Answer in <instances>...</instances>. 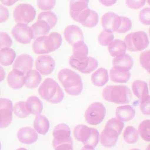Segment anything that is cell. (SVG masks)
I'll use <instances>...</instances> for the list:
<instances>
[{"instance_id": "obj_1", "label": "cell", "mask_w": 150, "mask_h": 150, "mask_svg": "<svg viewBox=\"0 0 150 150\" xmlns=\"http://www.w3.org/2000/svg\"><path fill=\"white\" fill-rule=\"evenodd\" d=\"M58 78L67 93L72 96L79 95L83 90V83L78 73L69 69L61 70Z\"/></svg>"}, {"instance_id": "obj_2", "label": "cell", "mask_w": 150, "mask_h": 150, "mask_svg": "<svg viewBox=\"0 0 150 150\" xmlns=\"http://www.w3.org/2000/svg\"><path fill=\"white\" fill-rule=\"evenodd\" d=\"M62 42L61 34L53 32L48 36H42L36 39L32 45V49L34 53L37 54H49L59 49Z\"/></svg>"}, {"instance_id": "obj_3", "label": "cell", "mask_w": 150, "mask_h": 150, "mask_svg": "<svg viewBox=\"0 0 150 150\" xmlns=\"http://www.w3.org/2000/svg\"><path fill=\"white\" fill-rule=\"evenodd\" d=\"M38 92L43 99L53 104L59 103L64 97L61 87L52 78L46 79L39 87Z\"/></svg>"}, {"instance_id": "obj_4", "label": "cell", "mask_w": 150, "mask_h": 150, "mask_svg": "<svg viewBox=\"0 0 150 150\" xmlns=\"http://www.w3.org/2000/svg\"><path fill=\"white\" fill-rule=\"evenodd\" d=\"M102 97L108 102L117 104L130 103L132 94L129 88L125 86H109L104 88Z\"/></svg>"}, {"instance_id": "obj_5", "label": "cell", "mask_w": 150, "mask_h": 150, "mask_svg": "<svg viewBox=\"0 0 150 150\" xmlns=\"http://www.w3.org/2000/svg\"><path fill=\"white\" fill-rule=\"evenodd\" d=\"M73 133L76 140L83 142L84 145H89L95 147L99 142V132L95 128L80 125L75 126Z\"/></svg>"}, {"instance_id": "obj_6", "label": "cell", "mask_w": 150, "mask_h": 150, "mask_svg": "<svg viewBox=\"0 0 150 150\" xmlns=\"http://www.w3.org/2000/svg\"><path fill=\"white\" fill-rule=\"evenodd\" d=\"M124 42L126 45L127 50L131 52L142 51L149 45L148 36L143 31L129 34L125 37Z\"/></svg>"}, {"instance_id": "obj_7", "label": "cell", "mask_w": 150, "mask_h": 150, "mask_svg": "<svg viewBox=\"0 0 150 150\" xmlns=\"http://www.w3.org/2000/svg\"><path fill=\"white\" fill-rule=\"evenodd\" d=\"M106 114L105 106L101 103L95 102L87 109L85 113V119L89 124L96 125L103 121Z\"/></svg>"}, {"instance_id": "obj_8", "label": "cell", "mask_w": 150, "mask_h": 150, "mask_svg": "<svg viewBox=\"0 0 150 150\" xmlns=\"http://www.w3.org/2000/svg\"><path fill=\"white\" fill-rule=\"evenodd\" d=\"M36 15L34 8L28 4H20L16 7L14 11V18L17 23L28 24L33 21Z\"/></svg>"}, {"instance_id": "obj_9", "label": "cell", "mask_w": 150, "mask_h": 150, "mask_svg": "<svg viewBox=\"0 0 150 150\" xmlns=\"http://www.w3.org/2000/svg\"><path fill=\"white\" fill-rule=\"evenodd\" d=\"M69 64L74 69L84 74L91 73L97 69L98 66L97 61L91 57H88L83 60H78L71 56Z\"/></svg>"}, {"instance_id": "obj_10", "label": "cell", "mask_w": 150, "mask_h": 150, "mask_svg": "<svg viewBox=\"0 0 150 150\" xmlns=\"http://www.w3.org/2000/svg\"><path fill=\"white\" fill-rule=\"evenodd\" d=\"M12 103L7 98H0V128L8 127L12 120Z\"/></svg>"}, {"instance_id": "obj_11", "label": "cell", "mask_w": 150, "mask_h": 150, "mask_svg": "<svg viewBox=\"0 0 150 150\" xmlns=\"http://www.w3.org/2000/svg\"><path fill=\"white\" fill-rule=\"evenodd\" d=\"M11 33L14 38L19 43L28 44L33 39L30 28L25 23L16 24L12 28Z\"/></svg>"}, {"instance_id": "obj_12", "label": "cell", "mask_w": 150, "mask_h": 150, "mask_svg": "<svg viewBox=\"0 0 150 150\" xmlns=\"http://www.w3.org/2000/svg\"><path fill=\"white\" fill-rule=\"evenodd\" d=\"M55 60L49 55H42L35 61L36 69L41 75L47 76L53 72L55 67Z\"/></svg>"}, {"instance_id": "obj_13", "label": "cell", "mask_w": 150, "mask_h": 150, "mask_svg": "<svg viewBox=\"0 0 150 150\" xmlns=\"http://www.w3.org/2000/svg\"><path fill=\"white\" fill-rule=\"evenodd\" d=\"M121 16L113 12H108L103 15L101 23L104 30L116 32L121 24Z\"/></svg>"}, {"instance_id": "obj_14", "label": "cell", "mask_w": 150, "mask_h": 150, "mask_svg": "<svg viewBox=\"0 0 150 150\" xmlns=\"http://www.w3.org/2000/svg\"><path fill=\"white\" fill-rule=\"evenodd\" d=\"M34 64V59L28 54H22L17 57L13 65V69L26 74L32 70Z\"/></svg>"}, {"instance_id": "obj_15", "label": "cell", "mask_w": 150, "mask_h": 150, "mask_svg": "<svg viewBox=\"0 0 150 150\" xmlns=\"http://www.w3.org/2000/svg\"><path fill=\"white\" fill-rule=\"evenodd\" d=\"M119 134L115 129L105 126L100 135V142L106 147H111L116 145Z\"/></svg>"}, {"instance_id": "obj_16", "label": "cell", "mask_w": 150, "mask_h": 150, "mask_svg": "<svg viewBox=\"0 0 150 150\" xmlns=\"http://www.w3.org/2000/svg\"><path fill=\"white\" fill-rule=\"evenodd\" d=\"M64 35L67 42L71 45L79 41H84L83 32L79 27L76 25L67 26L64 31Z\"/></svg>"}, {"instance_id": "obj_17", "label": "cell", "mask_w": 150, "mask_h": 150, "mask_svg": "<svg viewBox=\"0 0 150 150\" xmlns=\"http://www.w3.org/2000/svg\"><path fill=\"white\" fill-rule=\"evenodd\" d=\"M70 134L71 131L68 125L64 123L58 125L53 130V145L70 139H71Z\"/></svg>"}, {"instance_id": "obj_18", "label": "cell", "mask_w": 150, "mask_h": 150, "mask_svg": "<svg viewBox=\"0 0 150 150\" xmlns=\"http://www.w3.org/2000/svg\"><path fill=\"white\" fill-rule=\"evenodd\" d=\"M17 137L21 143L30 145L37 141L39 135L33 128L25 127L19 129L18 132Z\"/></svg>"}, {"instance_id": "obj_19", "label": "cell", "mask_w": 150, "mask_h": 150, "mask_svg": "<svg viewBox=\"0 0 150 150\" xmlns=\"http://www.w3.org/2000/svg\"><path fill=\"white\" fill-rule=\"evenodd\" d=\"M134 65L132 57L128 54H124L115 57L113 60V67L123 71H129Z\"/></svg>"}, {"instance_id": "obj_20", "label": "cell", "mask_w": 150, "mask_h": 150, "mask_svg": "<svg viewBox=\"0 0 150 150\" xmlns=\"http://www.w3.org/2000/svg\"><path fill=\"white\" fill-rule=\"evenodd\" d=\"M25 74L16 69H13L8 74L7 81L10 87L14 90H18L24 84Z\"/></svg>"}, {"instance_id": "obj_21", "label": "cell", "mask_w": 150, "mask_h": 150, "mask_svg": "<svg viewBox=\"0 0 150 150\" xmlns=\"http://www.w3.org/2000/svg\"><path fill=\"white\" fill-rule=\"evenodd\" d=\"M89 0H70L69 13L74 20L77 22L81 13L88 8Z\"/></svg>"}, {"instance_id": "obj_22", "label": "cell", "mask_w": 150, "mask_h": 150, "mask_svg": "<svg viewBox=\"0 0 150 150\" xmlns=\"http://www.w3.org/2000/svg\"><path fill=\"white\" fill-rule=\"evenodd\" d=\"M30 28L34 40L42 36H46L51 29L47 23L44 20L39 19L37 22L34 23Z\"/></svg>"}, {"instance_id": "obj_23", "label": "cell", "mask_w": 150, "mask_h": 150, "mask_svg": "<svg viewBox=\"0 0 150 150\" xmlns=\"http://www.w3.org/2000/svg\"><path fill=\"white\" fill-rule=\"evenodd\" d=\"M116 118L123 122L129 121L134 117L135 111L130 105L120 106L116 109Z\"/></svg>"}, {"instance_id": "obj_24", "label": "cell", "mask_w": 150, "mask_h": 150, "mask_svg": "<svg viewBox=\"0 0 150 150\" xmlns=\"http://www.w3.org/2000/svg\"><path fill=\"white\" fill-rule=\"evenodd\" d=\"M41 81V76L39 72L35 70H31L25 75L24 85L29 89H34L40 85Z\"/></svg>"}, {"instance_id": "obj_25", "label": "cell", "mask_w": 150, "mask_h": 150, "mask_svg": "<svg viewBox=\"0 0 150 150\" xmlns=\"http://www.w3.org/2000/svg\"><path fill=\"white\" fill-rule=\"evenodd\" d=\"M26 107L29 113L34 115L40 114L43 109V104L38 97L32 96L27 99Z\"/></svg>"}, {"instance_id": "obj_26", "label": "cell", "mask_w": 150, "mask_h": 150, "mask_svg": "<svg viewBox=\"0 0 150 150\" xmlns=\"http://www.w3.org/2000/svg\"><path fill=\"white\" fill-rule=\"evenodd\" d=\"M91 81L96 86H105L109 81L108 71L104 68H100L91 75Z\"/></svg>"}, {"instance_id": "obj_27", "label": "cell", "mask_w": 150, "mask_h": 150, "mask_svg": "<svg viewBox=\"0 0 150 150\" xmlns=\"http://www.w3.org/2000/svg\"><path fill=\"white\" fill-rule=\"evenodd\" d=\"M108 50L111 56L116 57L125 54L127 47L124 41L115 39L108 45Z\"/></svg>"}, {"instance_id": "obj_28", "label": "cell", "mask_w": 150, "mask_h": 150, "mask_svg": "<svg viewBox=\"0 0 150 150\" xmlns=\"http://www.w3.org/2000/svg\"><path fill=\"white\" fill-rule=\"evenodd\" d=\"M73 46V54L71 56L78 60H83L88 57V47L84 41H79Z\"/></svg>"}, {"instance_id": "obj_29", "label": "cell", "mask_w": 150, "mask_h": 150, "mask_svg": "<svg viewBox=\"0 0 150 150\" xmlns=\"http://www.w3.org/2000/svg\"><path fill=\"white\" fill-rule=\"evenodd\" d=\"M35 130L40 134L45 135L50 128V123L48 119L44 115H37L34 123Z\"/></svg>"}, {"instance_id": "obj_30", "label": "cell", "mask_w": 150, "mask_h": 150, "mask_svg": "<svg viewBox=\"0 0 150 150\" xmlns=\"http://www.w3.org/2000/svg\"><path fill=\"white\" fill-rule=\"evenodd\" d=\"M132 88L134 95L140 100L149 95L147 84L144 81H134L132 84Z\"/></svg>"}, {"instance_id": "obj_31", "label": "cell", "mask_w": 150, "mask_h": 150, "mask_svg": "<svg viewBox=\"0 0 150 150\" xmlns=\"http://www.w3.org/2000/svg\"><path fill=\"white\" fill-rule=\"evenodd\" d=\"M16 57V52L10 47H6L0 50V64L1 65H11Z\"/></svg>"}, {"instance_id": "obj_32", "label": "cell", "mask_w": 150, "mask_h": 150, "mask_svg": "<svg viewBox=\"0 0 150 150\" xmlns=\"http://www.w3.org/2000/svg\"><path fill=\"white\" fill-rule=\"evenodd\" d=\"M109 74L111 80L116 83H126L131 77L130 71L119 70L113 67L111 69Z\"/></svg>"}, {"instance_id": "obj_33", "label": "cell", "mask_w": 150, "mask_h": 150, "mask_svg": "<svg viewBox=\"0 0 150 150\" xmlns=\"http://www.w3.org/2000/svg\"><path fill=\"white\" fill-rule=\"evenodd\" d=\"M123 136L124 141L129 144H135L139 139V132L137 129L132 126L125 128Z\"/></svg>"}, {"instance_id": "obj_34", "label": "cell", "mask_w": 150, "mask_h": 150, "mask_svg": "<svg viewBox=\"0 0 150 150\" xmlns=\"http://www.w3.org/2000/svg\"><path fill=\"white\" fill-rule=\"evenodd\" d=\"M98 23V15L94 11L90 10L81 24L88 28H92L96 26Z\"/></svg>"}, {"instance_id": "obj_35", "label": "cell", "mask_w": 150, "mask_h": 150, "mask_svg": "<svg viewBox=\"0 0 150 150\" xmlns=\"http://www.w3.org/2000/svg\"><path fill=\"white\" fill-rule=\"evenodd\" d=\"M38 19L42 20L46 22L49 24L51 29L53 28L56 25L57 21V17L56 14L53 12H42L39 14Z\"/></svg>"}, {"instance_id": "obj_36", "label": "cell", "mask_w": 150, "mask_h": 150, "mask_svg": "<svg viewBox=\"0 0 150 150\" xmlns=\"http://www.w3.org/2000/svg\"><path fill=\"white\" fill-rule=\"evenodd\" d=\"M13 111L17 117L20 118H25L29 115L30 113L27 110L26 102L20 101L15 104Z\"/></svg>"}, {"instance_id": "obj_37", "label": "cell", "mask_w": 150, "mask_h": 150, "mask_svg": "<svg viewBox=\"0 0 150 150\" xmlns=\"http://www.w3.org/2000/svg\"><path fill=\"white\" fill-rule=\"evenodd\" d=\"M150 121L146 120L142 121L139 127V134L144 140L150 141Z\"/></svg>"}, {"instance_id": "obj_38", "label": "cell", "mask_w": 150, "mask_h": 150, "mask_svg": "<svg viewBox=\"0 0 150 150\" xmlns=\"http://www.w3.org/2000/svg\"><path fill=\"white\" fill-rule=\"evenodd\" d=\"M114 38L113 33L108 30H104L100 33L98 37V40L101 45L108 46Z\"/></svg>"}, {"instance_id": "obj_39", "label": "cell", "mask_w": 150, "mask_h": 150, "mask_svg": "<svg viewBox=\"0 0 150 150\" xmlns=\"http://www.w3.org/2000/svg\"><path fill=\"white\" fill-rule=\"evenodd\" d=\"M105 126L115 129L120 134L124 127V124L123 121L117 118H114L108 120Z\"/></svg>"}, {"instance_id": "obj_40", "label": "cell", "mask_w": 150, "mask_h": 150, "mask_svg": "<svg viewBox=\"0 0 150 150\" xmlns=\"http://www.w3.org/2000/svg\"><path fill=\"white\" fill-rule=\"evenodd\" d=\"M56 0H37V6L41 11L52 10L56 5Z\"/></svg>"}, {"instance_id": "obj_41", "label": "cell", "mask_w": 150, "mask_h": 150, "mask_svg": "<svg viewBox=\"0 0 150 150\" xmlns=\"http://www.w3.org/2000/svg\"><path fill=\"white\" fill-rule=\"evenodd\" d=\"M121 22L120 27L116 33H124L131 29L132 23L131 20L126 17L121 16Z\"/></svg>"}, {"instance_id": "obj_42", "label": "cell", "mask_w": 150, "mask_h": 150, "mask_svg": "<svg viewBox=\"0 0 150 150\" xmlns=\"http://www.w3.org/2000/svg\"><path fill=\"white\" fill-rule=\"evenodd\" d=\"M150 51H144L141 54L140 56V63L142 67L148 72H150Z\"/></svg>"}, {"instance_id": "obj_43", "label": "cell", "mask_w": 150, "mask_h": 150, "mask_svg": "<svg viewBox=\"0 0 150 150\" xmlns=\"http://www.w3.org/2000/svg\"><path fill=\"white\" fill-rule=\"evenodd\" d=\"M12 45V40L8 33L0 32V50L6 48L11 47Z\"/></svg>"}, {"instance_id": "obj_44", "label": "cell", "mask_w": 150, "mask_h": 150, "mask_svg": "<svg viewBox=\"0 0 150 150\" xmlns=\"http://www.w3.org/2000/svg\"><path fill=\"white\" fill-rule=\"evenodd\" d=\"M53 146L55 150H74L72 138L66 141L60 142Z\"/></svg>"}, {"instance_id": "obj_45", "label": "cell", "mask_w": 150, "mask_h": 150, "mask_svg": "<svg viewBox=\"0 0 150 150\" xmlns=\"http://www.w3.org/2000/svg\"><path fill=\"white\" fill-rule=\"evenodd\" d=\"M140 108L141 111L144 115H150V95L140 100Z\"/></svg>"}, {"instance_id": "obj_46", "label": "cell", "mask_w": 150, "mask_h": 150, "mask_svg": "<svg viewBox=\"0 0 150 150\" xmlns=\"http://www.w3.org/2000/svg\"><path fill=\"white\" fill-rule=\"evenodd\" d=\"M150 8H146L140 13L139 18L142 24L146 25H150Z\"/></svg>"}, {"instance_id": "obj_47", "label": "cell", "mask_w": 150, "mask_h": 150, "mask_svg": "<svg viewBox=\"0 0 150 150\" xmlns=\"http://www.w3.org/2000/svg\"><path fill=\"white\" fill-rule=\"evenodd\" d=\"M146 0H126V5L134 10L139 9L145 5Z\"/></svg>"}, {"instance_id": "obj_48", "label": "cell", "mask_w": 150, "mask_h": 150, "mask_svg": "<svg viewBox=\"0 0 150 150\" xmlns=\"http://www.w3.org/2000/svg\"><path fill=\"white\" fill-rule=\"evenodd\" d=\"M9 17L8 9L2 5H0V23L6 21Z\"/></svg>"}, {"instance_id": "obj_49", "label": "cell", "mask_w": 150, "mask_h": 150, "mask_svg": "<svg viewBox=\"0 0 150 150\" xmlns=\"http://www.w3.org/2000/svg\"><path fill=\"white\" fill-rule=\"evenodd\" d=\"M117 0H99L101 4L105 6L109 7L116 4Z\"/></svg>"}, {"instance_id": "obj_50", "label": "cell", "mask_w": 150, "mask_h": 150, "mask_svg": "<svg viewBox=\"0 0 150 150\" xmlns=\"http://www.w3.org/2000/svg\"><path fill=\"white\" fill-rule=\"evenodd\" d=\"M1 3L3 5L10 6L13 5L17 1H19V0H1Z\"/></svg>"}, {"instance_id": "obj_51", "label": "cell", "mask_w": 150, "mask_h": 150, "mask_svg": "<svg viewBox=\"0 0 150 150\" xmlns=\"http://www.w3.org/2000/svg\"><path fill=\"white\" fill-rule=\"evenodd\" d=\"M6 72L3 67L0 65V82L2 81L5 78Z\"/></svg>"}, {"instance_id": "obj_52", "label": "cell", "mask_w": 150, "mask_h": 150, "mask_svg": "<svg viewBox=\"0 0 150 150\" xmlns=\"http://www.w3.org/2000/svg\"><path fill=\"white\" fill-rule=\"evenodd\" d=\"M81 150H95L94 148L89 145H84Z\"/></svg>"}, {"instance_id": "obj_53", "label": "cell", "mask_w": 150, "mask_h": 150, "mask_svg": "<svg viewBox=\"0 0 150 150\" xmlns=\"http://www.w3.org/2000/svg\"><path fill=\"white\" fill-rule=\"evenodd\" d=\"M16 150H27V149H26V148H18V149H17Z\"/></svg>"}, {"instance_id": "obj_54", "label": "cell", "mask_w": 150, "mask_h": 150, "mask_svg": "<svg viewBox=\"0 0 150 150\" xmlns=\"http://www.w3.org/2000/svg\"><path fill=\"white\" fill-rule=\"evenodd\" d=\"M130 150H140V149H137V148H134V149H132Z\"/></svg>"}, {"instance_id": "obj_55", "label": "cell", "mask_w": 150, "mask_h": 150, "mask_svg": "<svg viewBox=\"0 0 150 150\" xmlns=\"http://www.w3.org/2000/svg\"><path fill=\"white\" fill-rule=\"evenodd\" d=\"M1 150V142H0V150Z\"/></svg>"}]
</instances>
